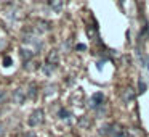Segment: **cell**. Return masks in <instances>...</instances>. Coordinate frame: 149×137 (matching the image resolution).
<instances>
[{"instance_id":"1","label":"cell","mask_w":149,"mask_h":137,"mask_svg":"<svg viewBox=\"0 0 149 137\" xmlns=\"http://www.w3.org/2000/svg\"><path fill=\"white\" fill-rule=\"evenodd\" d=\"M42 123H43V110L42 108L34 110L32 113H31L29 119H27V124H29L31 127H37V126H40Z\"/></svg>"},{"instance_id":"2","label":"cell","mask_w":149,"mask_h":137,"mask_svg":"<svg viewBox=\"0 0 149 137\" xmlns=\"http://www.w3.org/2000/svg\"><path fill=\"white\" fill-rule=\"evenodd\" d=\"M109 137H128V134H127V129L123 126H120V124H112V126H111Z\"/></svg>"},{"instance_id":"3","label":"cell","mask_w":149,"mask_h":137,"mask_svg":"<svg viewBox=\"0 0 149 137\" xmlns=\"http://www.w3.org/2000/svg\"><path fill=\"white\" fill-rule=\"evenodd\" d=\"M26 97H27V94H26V90H24L23 87L16 89V90L13 92V102H15V103H18V105L23 103V102L26 100Z\"/></svg>"},{"instance_id":"4","label":"cell","mask_w":149,"mask_h":137,"mask_svg":"<svg viewBox=\"0 0 149 137\" xmlns=\"http://www.w3.org/2000/svg\"><path fill=\"white\" fill-rule=\"evenodd\" d=\"M103 102H104V95L101 94V92H96V94H93L91 98H90V107L91 108H98V107L103 105Z\"/></svg>"},{"instance_id":"5","label":"cell","mask_w":149,"mask_h":137,"mask_svg":"<svg viewBox=\"0 0 149 137\" xmlns=\"http://www.w3.org/2000/svg\"><path fill=\"white\" fill-rule=\"evenodd\" d=\"M19 53H21V58H23V61L24 63H29L31 60H32V56H34V50L32 49H29V47H21L19 49Z\"/></svg>"},{"instance_id":"6","label":"cell","mask_w":149,"mask_h":137,"mask_svg":"<svg viewBox=\"0 0 149 137\" xmlns=\"http://www.w3.org/2000/svg\"><path fill=\"white\" fill-rule=\"evenodd\" d=\"M47 63H50V65H53V66H56L59 63V53H58V50H52V52L47 55Z\"/></svg>"},{"instance_id":"7","label":"cell","mask_w":149,"mask_h":137,"mask_svg":"<svg viewBox=\"0 0 149 137\" xmlns=\"http://www.w3.org/2000/svg\"><path fill=\"white\" fill-rule=\"evenodd\" d=\"M50 7H52L53 11L59 13V11H63V8H64V0H50Z\"/></svg>"},{"instance_id":"8","label":"cell","mask_w":149,"mask_h":137,"mask_svg":"<svg viewBox=\"0 0 149 137\" xmlns=\"http://www.w3.org/2000/svg\"><path fill=\"white\" fill-rule=\"evenodd\" d=\"M47 31H50V24L45 23V21H39L36 26V32L42 34V32H47Z\"/></svg>"},{"instance_id":"9","label":"cell","mask_w":149,"mask_h":137,"mask_svg":"<svg viewBox=\"0 0 149 137\" xmlns=\"http://www.w3.org/2000/svg\"><path fill=\"white\" fill-rule=\"evenodd\" d=\"M133 97H135V90H133V89L132 87H127L125 89V90H123L122 92V98H123V100H125V102H128V100H132V98Z\"/></svg>"},{"instance_id":"10","label":"cell","mask_w":149,"mask_h":137,"mask_svg":"<svg viewBox=\"0 0 149 137\" xmlns=\"http://www.w3.org/2000/svg\"><path fill=\"white\" fill-rule=\"evenodd\" d=\"M26 94H27V97H29V98H36V95H37V85L36 84H29Z\"/></svg>"},{"instance_id":"11","label":"cell","mask_w":149,"mask_h":137,"mask_svg":"<svg viewBox=\"0 0 149 137\" xmlns=\"http://www.w3.org/2000/svg\"><path fill=\"white\" fill-rule=\"evenodd\" d=\"M55 68H56V66L50 65V63H45V65H42V71H43V74H47V76L52 74V73L55 71Z\"/></svg>"},{"instance_id":"12","label":"cell","mask_w":149,"mask_h":137,"mask_svg":"<svg viewBox=\"0 0 149 137\" xmlns=\"http://www.w3.org/2000/svg\"><path fill=\"white\" fill-rule=\"evenodd\" d=\"M109 132H111V126H109V124H106V126H103L100 129V134L103 137H109Z\"/></svg>"},{"instance_id":"13","label":"cell","mask_w":149,"mask_h":137,"mask_svg":"<svg viewBox=\"0 0 149 137\" xmlns=\"http://www.w3.org/2000/svg\"><path fill=\"white\" fill-rule=\"evenodd\" d=\"M69 116H71V113H69L68 110H64V108L59 110V118H61V119H69Z\"/></svg>"},{"instance_id":"14","label":"cell","mask_w":149,"mask_h":137,"mask_svg":"<svg viewBox=\"0 0 149 137\" xmlns=\"http://www.w3.org/2000/svg\"><path fill=\"white\" fill-rule=\"evenodd\" d=\"M144 90H146V84H144L143 79H139V81H138V92H139V94H143Z\"/></svg>"},{"instance_id":"15","label":"cell","mask_w":149,"mask_h":137,"mask_svg":"<svg viewBox=\"0 0 149 137\" xmlns=\"http://www.w3.org/2000/svg\"><path fill=\"white\" fill-rule=\"evenodd\" d=\"M11 63H13V60H11V56H5V58H3V66H5V68H8V66H11Z\"/></svg>"},{"instance_id":"16","label":"cell","mask_w":149,"mask_h":137,"mask_svg":"<svg viewBox=\"0 0 149 137\" xmlns=\"http://www.w3.org/2000/svg\"><path fill=\"white\" fill-rule=\"evenodd\" d=\"M55 89H56V85H47L45 95H50V94H53V92H55Z\"/></svg>"},{"instance_id":"17","label":"cell","mask_w":149,"mask_h":137,"mask_svg":"<svg viewBox=\"0 0 149 137\" xmlns=\"http://www.w3.org/2000/svg\"><path fill=\"white\" fill-rule=\"evenodd\" d=\"M7 100V92L5 90H0V103H3Z\"/></svg>"},{"instance_id":"18","label":"cell","mask_w":149,"mask_h":137,"mask_svg":"<svg viewBox=\"0 0 149 137\" xmlns=\"http://www.w3.org/2000/svg\"><path fill=\"white\" fill-rule=\"evenodd\" d=\"M3 134H5V126H3L2 123H0V137L3 136Z\"/></svg>"},{"instance_id":"19","label":"cell","mask_w":149,"mask_h":137,"mask_svg":"<svg viewBox=\"0 0 149 137\" xmlns=\"http://www.w3.org/2000/svg\"><path fill=\"white\" fill-rule=\"evenodd\" d=\"M77 49H79V50H85V49H87V47H85L84 44H79V45H77Z\"/></svg>"},{"instance_id":"20","label":"cell","mask_w":149,"mask_h":137,"mask_svg":"<svg viewBox=\"0 0 149 137\" xmlns=\"http://www.w3.org/2000/svg\"><path fill=\"white\" fill-rule=\"evenodd\" d=\"M24 137H36V136H34V134H31V132H29V134H26V136H24Z\"/></svg>"},{"instance_id":"21","label":"cell","mask_w":149,"mask_h":137,"mask_svg":"<svg viewBox=\"0 0 149 137\" xmlns=\"http://www.w3.org/2000/svg\"><path fill=\"white\" fill-rule=\"evenodd\" d=\"M0 114H2V113H0Z\"/></svg>"}]
</instances>
